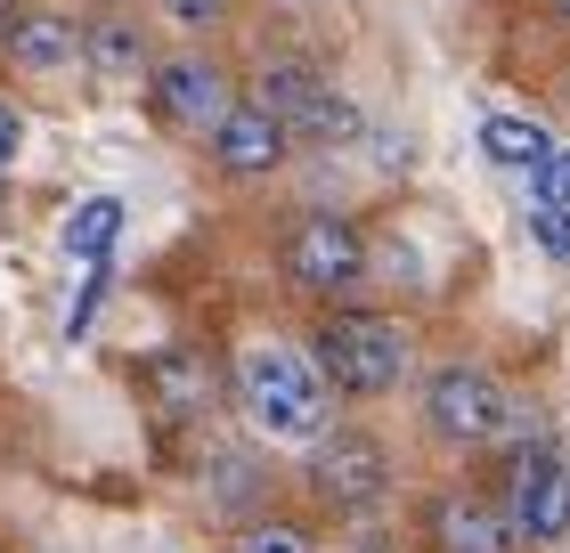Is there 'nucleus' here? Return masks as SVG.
Instances as JSON below:
<instances>
[{"label": "nucleus", "instance_id": "obj_1", "mask_svg": "<svg viewBox=\"0 0 570 553\" xmlns=\"http://www.w3.org/2000/svg\"><path fill=\"white\" fill-rule=\"evenodd\" d=\"M237 407L253 432L269 440H294V447H318L334 407H326V366L302 358L294 342H253L237 358Z\"/></svg>", "mask_w": 570, "mask_h": 553}, {"label": "nucleus", "instance_id": "obj_2", "mask_svg": "<svg viewBox=\"0 0 570 553\" xmlns=\"http://www.w3.org/2000/svg\"><path fill=\"white\" fill-rule=\"evenodd\" d=\"M318 366L351 399H383V391L407 375V334L392 318H375V309H343V318L318 326Z\"/></svg>", "mask_w": 570, "mask_h": 553}, {"label": "nucleus", "instance_id": "obj_3", "mask_svg": "<svg viewBox=\"0 0 570 553\" xmlns=\"http://www.w3.org/2000/svg\"><path fill=\"white\" fill-rule=\"evenodd\" d=\"M424 424L440 447H489V440H505L513 424V407H505V391L489 366H440V375L424 383Z\"/></svg>", "mask_w": 570, "mask_h": 553}, {"label": "nucleus", "instance_id": "obj_4", "mask_svg": "<svg viewBox=\"0 0 570 553\" xmlns=\"http://www.w3.org/2000/svg\"><path fill=\"white\" fill-rule=\"evenodd\" d=\"M505 521L522 545H562L570 537V464L554 447H513L505 456Z\"/></svg>", "mask_w": 570, "mask_h": 553}, {"label": "nucleus", "instance_id": "obj_5", "mask_svg": "<svg viewBox=\"0 0 570 553\" xmlns=\"http://www.w3.org/2000/svg\"><path fill=\"white\" fill-rule=\"evenodd\" d=\"M309 488H318V505H334V513H375L383 496H392V456H383L367 432H326L309 447Z\"/></svg>", "mask_w": 570, "mask_h": 553}, {"label": "nucleus", "instance_id": "obj_6", "mask_svg": "<svg viewBox=\"0 0 570 553\" xmlns=\"http://www.w3.org/2000/svg\"><path fill=\"white\" fill-rule=\"evenodd\" d=\"M285 269H294L302 294H351V285L367 277V245H358L351 220L318 213V220L294 228V245H285Z\"/></svg>", "mask_w": 570, "mask_h": 553}, {"label": "nucleus", "instance_id": "obj_7", "mask_svg": "<svg viewBox=\"0 0 570 553\" xmlns=\"http://www.w3.org/2000/svg\"><path fill=\"white\" fill-rule=\"evenodd\" d=\"M228 73L213 58H171V66H155V115L179 122V130H220L228 122Z\"/></svg>", "mask_w": 570, "mask_h": 553}, {"label": "nucleus", "instance_id": "obj_8", "mask_svg": "<svg viewBox=\"0 0 570 553\" xmlns=\"http://www.w3.org/2000/svg\"><path fill=\"white\" fill-rule=\"evenodd\" d=\"M432 545H440V553H513L522 537H513V521H505V496L449 488V496L432 505Z\"/></svg>", "mask_w": 570, "mask_h": 553}, {"label": "nucleus", "instance_id": "obj_9", "mask_svg": "<svg viewBox=\"0 0 570 553\" xmlns=\"http://www.w3.org/2000/svg\"><path fill=\"white\" fill-rule=\"evenodd\" d=\"M285 130L262 98H245V107H228V122L213 130V155H220V171H237V179H262V171H277V155H285Z\"/></svg>", "mask_w": 570, "mask_h": 553}, {"label": "nucleus", "instance_id": "obj_10", "mask_svg": "<svg viewBox=\"0 0 570 553\" xmlns=\"http://www.w3.org/2000/svg\"><path fill=\"white\" fill-rule=\"evenodd\" d=\"M147 391H155V415H164V424H196V415L213 407V375H204L196 350H155Z\"/></svg>", "mask_w": 570, "mask_h": 553}, {"label": "nucleus", "instance_id": "obj_11", "mask_svg": "<svg viewBox=\"0 0 570 553\" xmlns=\"http://www.w3.org/2000/svg\"><path fill=\"white\" fill-rule=\"evenodd\" d=\"M481 155H489V164H505V171H538L554 155V139L530 115H489L481 122Z\"/></svg>", "mask_w": 570, "mask_h": 553}, {"label": "nucleus", "instance_id": "obj_12", "mask_svg": "<svg viewBox=\"0 0 570 553\" xmlns=\"http://www.w3.org/2000/svg\"><path fill=\"white\" fill-rule=\"evenodd\" d=\"M73 24L66 17H24V24H9V58L24 66V73H58V66H73Z\"/></svg>", "mask_w": 570, "mask_h": 553}, {"label": "nucleus", "instance_id": "obj_13", "mask_svg": "<svg viewBox=\"0 0 570 553\" xmlns=\"http://www.w3.org/2000/svg\"><path fill=\"white\" fill-rule=\"evenodd\" d=\"M253 98H262V107H269V115H277L285 130H302V115H309V107L326 98V82H318L309 66H262V82H253Z\"/></svg>", "mask_w": 570, "mask_h": 553}, {"label": "nucleus", "instance_id": "obj_14", "mask_svg": "<svg viewBox=\"0 0 570 553\" xmlns=\"http://www.w3.org/2000/svg\"><path fill=\"white\" fill-rule=\"evenodd\" d=\"M122 236V196H90L66 213V260H107Z\"/></svg>", "mask_w": 570, "mask_h": 553}, {"label": "nucleus", "instance_id": "obj_15", "mask_svg": "<svg viewBox=\"0 0 570 553\" xmlns=\"http://www.w3.org/2000/svg\"><path fill=\"white\" fill-rule=\"evenodd\" d=\"M358 130H367V122H358V107H351L343 90H326L318 107L302 115V130H294V139H302V147H351Z\"/></svg>", "mask_w": 570, "mask_h": 553}, {"label": "nucleus", "instance_id": "obj_16", "mask_svg": "<svg viewBox=\"0 0 570 553\" xmlns=\"http://www.w3.org/2000/svg\"><path fill=\"white\" fill-rule=\"evenodd\" d=\"M253 496H262V472H253L245 456H213V505H228V513H245Z\"/></svg>", "mask_w": 570, "mask_h": 553}, {"label": "nucleus", "instance_id": "obj_17", "mask_svg": "<svg viewBox=\"0 0 570 553\" xmlns=\"http://www.w3.org/2000/svg\"><path fill=\"white\" fill-rule=\"evenodd\" d=\"M90 58L107 66V73H139V58H147V41L131 33V24H98V33H90Z\"/></svg>", "mask_w": 570, "mask_h": 553}, {"label": "nucleus", "instance_id": "obj_18", "mask_svg": "<svg viewBox=\"0 0 570 553\" xmlns=\"http://www.w3.org/2000/svg\"><path fill=\"white\" fill-rule=\"evenodd\" d=\"M530 204H562V213H570V155H562V147L530 171Z\"/></svg>", "mask_w": 570, "mask_h": 553}, {"label": "nucleus", "instance_id": "obj_19", "mask_svg": "<svg viewBox=\"0 0 570 553\" xmlns=\"http://www.w3.org/2000/svg\"><path fill=\"white\" fill-rule=\"evenodd\" d=\"M237 553H309V537L294 530V521H253Z\"/></svg>", "mask_w": 570, "mask_h": 553}, {"label": "nucleus", "instance_id": "obj_20", "mask_svg": "<svg viewBox=\"0 0 570 553\" xmlns=\"http://www.w3.org/2000/svg\"><path fill=\"white\" fill-rule=\"evenodd\" d=\"M530 236H538L554 260H570V213H562V204H530Z\"/></svg>", "mask_w": 570, "mask_h": 553}, {"label": "nucleus", "instance_id": "obj_21", "mask_svg": "<svg viewBox=\"0 0 570 553\" xmlns=\"http://www.w3.org/2000/svg\"><path fill=\"white\" fill-rule=\"evenodd\" d=\"M220 9H228V0H164V17H171V24H213Z\"/></svg>", "mask_w": 570, "mask_h": 553}, {"label": "nucleus", "instance_id": "obj_22", "mask_svg": "<svg viewBox=\"0 0 570 553\" xmlns=\"http://www.w3.org/2000/svg\"><path fill=\"white\" fill-rule=\"evenodd\" d=\"M17 147H24V122H17V107H0V171L17 164Z\"/></svg>", "mask_w": 570, "mask_h": 553}, {"label": "nucleus", "instance_id": "obj_23", "mask_svg": "<svg viewBox=\"0 0 570 553\" xmlns=\"http://www.w3.org/2000/svg\"><path fill=\"white\" fill-rule=\"evenodd\" d=\"M0 213H9V171H0Z\"/></svg>", "mask_w": 570, "mask_h": 553}, {"label": "nucleus", "instance_id": "obj_24", "mask_svg": "<svg viewBox=\"0 0 570 553\" xmlns=\"http://www.w3.org/2000/svg\"><path fill=\"white\" fill-rule=\"evenodd\" d=\"M0 24H9V0H0Z\"/></svg>", "mask_w": 570, "mask_h": 553}, {"label": "nucleus", "instance_id": "obj_25", "mask_svg": "<svg viewBox=\"0 0 570 553\" xmlns=\"http://www.w3.org/2000/svg\"><path fill=\"white\" fill-rule=\"evenodd\" d=\"M554 9H562V17H570V0H554Z\"/></svg>", "mask_w": 570, "mask_h": 553}]
</instances>
